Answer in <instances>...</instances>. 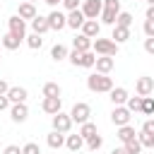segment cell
<instances>
[{
	"instance_id": "9c48e42d",
	"label": "cell",
	"mask_w": 154,
	"mask_h": 154,
	"mask_svg": "<svg viewBox=\"0 0 154 154\" xmlns=\"http://www.w3.org/2000/svg\"><path fill=\"white\" fill-rule=\"evenodd\" d=\"M41 111L48 113V116L60 113V111H63V99H60V96H43V101H41Z\"/></svg>"
},
{
	"instance_id": "484cf974",
	"label": "cell",
	"mask_w": 154,
	"mask_h": 154,
	"mask_svg": "<svg viewBox=\"0 0 154 154\" xmlns=\"http://www.w3.org/2000/svg\"><path fill=\"white\" fill-rule=\"evenodd\" d=\"M19 43H22V38H17V36H14V34H10V31L2 36V48H7V51H17V48H19Z\"/></svg>"
},
{
	"instance_id": "681fc988",
	"label": "cell",
	"mask_w": 154,
	"mask_h": 154,
	"mask_svg": "<svg viewBox=\"0 0 154 154\" xmlns=\"http://www.w3.org/2000/svg\"><path fill=\"white\" fill-rule=\"evenodd\" d=\"M147 2H149V5H152V7H154V0H147Z\"/></svg>"
},
{
	"instance_id": "f1b7e54d",
	"label": "cell",
	"mask_w": 154,
	"mask_h": 154,
	"mask_svg": "<svg viewBox=\"0 0 154 154\" xmlns=\"http://www.w3.org/2000/svg\"><path fill=\"white\" fill-rule=\"evenodd\" d=\"M94 65H96V53H94V51H87V53H82L79 67H94Z\"/></svg>"
},
{
	"instance_id": "6da1fadb",
	"label": "cell",
	"mask_w": 154,
	"mask_h": 154,
	"mask_svg": "<svg viewBox=\"0 0 154 154\" xmlns=\"http://www.w3.org/2000/svg\"><path fill=\"white\" fill-rule=\"evenodd\" d=\"M87 89L94 91V94H111V89H113V79H111L108 75H99V72H94V75L87 77Z\"/></svg>"
},
{
	"instance_id": "d6a6232c",
	"label": "cell",
	"mask_w": 154,
	"mask_h": 154,
	"mask_svg": "<svg viewBox=\"0 0 154 154\" xmlns=\"http://www.w3.org/2000/svg\"><path fill=\"white\" fill-rule=\"evenodd\" d=\"M116 26H128V29H130V26H132V14L120 10V14H118V19H116Z\"/></svg>"
},
{
	"instance_id": "4dcf8cb0",
	"label": "cell",
	"mask_w": 154,
	"mask_h": 154,
	"mask_svg": "<svg viewBox=\"0 0 154 154\" xmlns=\"http://www.w3.org/2000/svg\"><path fill=\"white\" fill-rule=\"evenodd\" d=\"M125 106H128L130 113H140V111H142V96H130Z\"/></svg>"
},
{
	"instance_id": "83f0119b",
	"label": "cell",
	"mask_w": 154,
	"mask_h": 154,
	"mask_svg": "<svg viewBox=\"0 0 154 154\" xmlns=\"http://www.w3.org/2000/svg\"><path fill=\"white\" fill-rule=\"evenodd\" d=\"M41 91H43V96H60V94H63V89H60L58 82H46Z\"/></svg>"
},
{
	"instance_id": "3957f363",
	"label": "cell",
	"mask_w": 154,
	"mask_h": 154,
	"mask_svg": "<svg viewBox=\"0 0 154 154\" xmlns=\"http://www.w3.org/2000/svg\"><path fill=\"white\" fill-rule=\"evenodd\" d=\"M91 51L96 53V55H116L118 53V43L113 41V38H94V46H91Z\"/></svg>"
},
{
	"instance_id": "277c9868",
	"label": "cell",
	"mask_w": 154,
	"mask_h": 154,
	"mask_svg": "<svg viewBox=\"0 0 154 154\" xmlns=\"http://www.w3.org/2000/svg\"><path fill=\"white\" fill-rule=\"evenodd\" d=\"M89 116H91V106L84 103V101H77V103L72 106V111H70V118H72V123H77V125H84V123L89 120Z\"/></svg>"
},
{
	"instance_id": "8d00e7d4",
	"label": "cell",
	"mask_w": 154,
	"mask_h": 154,
	"mask_svg": "<svg viewBox=\"0 0 154 154\" xmlns=\"http://www.w3.org/2000/svg\"><path fill=\"white\" fill-rule=\"evenodd\" d=\"M22 154H43V152H41V147H38L36 142H26V144L22 147Z\"/></svg>"
},
{
	"instance_id": "e575fe53",
	"label": "cell",
	"mask_w": 154,
	"mask_h": 154,
	"mask_svg": "<svg viewBox=\"0 0 154 154\" xmlns=\"http://www.w3.org/2000/svg\"><path fill=\"white\" fill-rule=\"evenodd\" d=\"M101 144H103V137H101V135H94L91 140H87V149H89V152H99Z\"/></svg>"
},
{
	"instance_id": "52a82bcc",
	"label": "cell",
	"mask_w": 154,
	"mask_h": 154,
	"mask_svg": "<svg viewBox=\"0 0 154 154\" xmlns=\"http://www.w3.org/2000/svg\"><path fill=\"white\" fill-rule=\"evenodd\" d=\"M79 10L84 12L87 19H99L101 12H103V0H84Z\"/></svg>"
},
{
	"instance_id": "f907efd6",
	"label": "cell",
	"mask_w": 154,
	"mask_h": 154,
	"mask_svg": "<svg viewBox=\"0 0 154 154\" xmlns=\"http://www.w3.org/2000/svg\"><path fill=\"white\" fill-rule=\"evenodd\" d=\"M26 2H34V5H36V2H38V0H26Z\"/></svg>"
},
{
	"instance_id": "c3c4849f",
	"label": "cell",
	"mask_w": 154,
	"mask_h": 154,
	"mask_svg": "<svg viewBox=\"0 0 154 154\" xmlns=\"http://www.w3.org/2000/svg\"><path fill=\"white\" fill-rule=\"evenodd\" d=\"M111 154H128V152H125V149H123V147H116V149H113V152H111Z\"/></svg>"
},
{
	"instance_id": "ab89813d",
	"label": "cell",
	"mask_w": 154,
	"mask_h": 154,
	"mask_svg": "<svg viewBox=\"0 0 154 154\" xmlns=\"http://www.w3.org/2000/svg\"><path fill=\"white\" fill-rule=\"evenodd\" d=\"M79 2H82V0H63V7H65L67 12H72V10H79Z\"/></svg>"
},
{
	"instance_id": "74e56055",
	"label": "cell",
	"mask_w": 154,
	"mask_h": 154,
	"mask_svg": "<svg viewBox=\"0 0 154 154\" xmlns=\"http://www.w3.org/2000/svg\"><path fill=\"white\" fill-rule=\"evenodd\" d=\"M142 31H144V36H147V38H154V19H144Z\"/></svg>"
},
{
	"instance_id": "7c38bea8",
	"label": "cell",
	"mask_w": 154,
	"mask_h": 154,
	"mask_svg": "<svg viewBox=\"0 0 154 154\" xmlns=\"http://www.w3.org/2000/svg\"><path fill=\"white\" fill-rule=\"evenodd\" d=\"M10 118H12V123H24L29 118V106L26 103H12L10 106Z\"/></svg>"
},
{
	"instance_id": "5b68a950",
	"label": "cell",
	"mask_w": 154,
	"mask_h": 154,
	"mask_svg": "<svg viewBox=\"0 0 154 154\" xmlns=\"http://www.w3.org/2000/svg\"><path fill=\"white\" fill-rule=\"evenodd\" d=\"M7 29H10V34H14L17 38L26 41V22H24L19 14H12V17L7 19Z\"/></svg>"
},
{
	"instance_id": "cb8c5ba5",
	"label": "cell",
	"mask_w": 154,
	"mask_h": 154,
	"mask_svg": "<svg viewBox=\"0 0 154 154\" xmlns=\"http://www.w3.org/2000/svg\"><path fill=\"white\" fill-rule=\"evenodd\" d=\"M111 38L120 46V43H125L128 38H130V29L128 26H113V34H111Z\"/></svg>"
},
{
	"instance_id": "bcb514c9",
	"label": "cell",
	"mask_w": 154,
	"mask_h": 154,
	"mask_svg": "<svg viewBox=\"0 0 154 154\" xmlns=\"http://www.w3.org/2000/svg\"><path fill=\"white\" fill-rule=\"evenodd\" d=\"M144 19H154V7H152V5L147 7V12H144Z\"/></svg>"
},
{
	"instance_id": "ffe728a7",
	"label": "cell",
	"mask_w": 154,
	"mask_h": 154,
	"mask_svg": "<svg viewBox=\"0 0 154 154\" xmlns=\"http://www.w3.org/2000/svg\"><path fill=\"white\" fill-rule=\"evenodd\" d=\"M65 137H67V135H63V132H55V130H51V132L46 135V144H48L51 149H60V147H65Z\"/></svg>"
},
{
	"instance_id": "ee69618b",
	"label": "cell",
	"mask_w": 154,
	"mask_h": 154,
	"mask_svg": "<svg viewBox=\"0 0 154 154\" xmlns=\"http://www.w3.org/2000/svg\"><path fill=\"white\" fill-rule=\"evenodd\" d=\"M7 91H10V84L5 79H0V96H7Z\"/></svg>"
},
{
	"instance_id": "4fadbf2b",
	"label": "cell",
	"mask_w": 154,
	"mask_h": 154,
	"mask_svg": "<svg viewBox=\"0 0 154 154\" xmlns=\"http://www.w3.org/2000/svg\"><path fill=\"white\" fill-rule=\"evenodd\" d=\"M79 34H84L87 38H99V34H101V24L96 22V19H87L84 24H82V29H79Z\"/></svg>"
},
{
	"instance_id": "7bdbcfd3",
	"label": "cell",
	"mask_w": 154,
	"mask_h": 154,
	"mask_svg": "<svg viewBox=\"0 0 154 154\" xmlns=\"http://www.w3.org/2000/svg\"><path fill=\"white\" fill-rule=\"evenodd\" d=\"M144 51L149 55H154V38H144Z\"/></svg>"
},
{
	"instance_id": "836d02e7",
	"label": "cell",
	"mask_w": 154,
	"mask_h": 154,
	"mask_svg": "<svg viewBox=\"0 0 154 154\" xmlns=\"http://www.w3.org/2000/svg\"><path fill=\"white\" fill-rule=\"evenodd\" d=\"M26 46H29L31 51H38V48L43 46V38H41L38 34H29V36H26Z\"/></svg>"
},
{
	"instance_id": "7a4b0ae2",
	"label": "cell",
	"mask_w": 154,
	"mask_h": 154,
	"mask_svg": "<svg viewBox=\"0 0 154 154\" xmlns=\"http://www.w3.org/2000/svg\"><path fill=\"white\" fill-rule=\"evenodd\" d=\"M120 14V0H103V12H101V22L108 26H116V19Z\"/></svg>"
},
{
	"instance_id": "816d5d0a",
	"label": "cell",
	"mask_w": 154,
	"mask_h": 154,
	"mask_svg": "<svg viewBox=\"0 0 154 154\" xmlns=\"http://www.w3.org/2000/svg\"><path fill=\"white\" fill-rule=\"evenodd\" d=\"M0 46H2V36H0Z\"/></svg>"
},
{
	"instance_id": "d4e9b609",
	"label": "cell",
	"mask_w": 154,
	"mask_h": 154,
	"mask_svg": "<svg viewBox=\"0 0 154 154\" xmlns=\"http://www.w3.org/2000/svg\"><path fill=\"white\" fill-rule=\"evenodd\" d=\"M77 132L84 137V142H87V140H91L94 135H99V132H96V123H91V120H87L84 125H79V130H77Z\"/></svg>"
},
{
	"instance_id": "ac0fdd59",
	"label": "cell",
	"mask_w": 154,
	"mask_h": 154,
	"mask_svg": "<svg viewBox=\"0 0 154 154\" xmlns=\"http://www.w3.org/2000/svg\"><path fill=\"white\" fill-rule=\"evenodd\" d=\"M87 22V17H84V12L82 10H72V12H67V26L70 29H82V24Z\"/></svg>"
},
{
	"instance_id": "f5cc1de1",
	"label": "cell",
	"mask_w": 154,
	"mask_h": 154,
	"mask_svg": "<svg viewBox=\"0 0 154 154\" xmlns=\"http://www.w3.org/2000/svg\"><path fill=\"white\" fill-rule=\"evenodd\" d=\"M82 2H84V0H82Z\"/></svg>"
},
{
	"instance_id": "9a60e30c",
	"label": "cell",
	"mask_w": 154,
	"mask_h": 154,
	"mask_svg": "<svg viewBox=\"0 0 154 154\" xmlns=\"http://www.w3.org/2000/svg\"><path fill=\"white\" fill-rule=\"evenodd\" d=\"M108 99H111L113 106H125L130 96H128V89H125V87H113L111 94H108Z\"/></svg>"
},
{
	"instance_id": "2e32d148",
	"label": "cell",
	"mask_w": 154,
	"mask_h": 154,
	"mask_svg": "<svg viewBox=\"0 0 154 154\" xmlns=\"http://www.w3.org/2000/svg\"><path fill=\"white\" fill-rule=\"evenodd\" d=\"M17 14H19L24 22H31V19H36V17H38V12H36V5H34V2H26V0L19 5Z\"/></svg>"
},
{
	"instance_id": "8fae6325",
	"label": "cell",
	"mask_w": 154,
	"mask_h": 154,
	"mask_svg": "<svg viewBox=\"0 0 154 154\" xmlns=\"http://www.w3.org/2000/svg\"><path fill=\"white\" fill-rule=\"evenodd\" d=\"M48 26H51V31L65 29V26H67V14H63L60 10H51V14H48Z\"/></svg>"
},
{
	"instance_id": "f546056e",
	"label": "cell",
	"mask_w": 154,
	"mask_h": 154,
	"mask_svg": "<svg viewBox=\"0 0 154 154\" xmlns=\"http://www.w3.org/2000/svg\"><path fill=\"white\" fill-rule=\"evenodd\" d=\"M142 116H154V96H142Z\"/></svg>"
},
{
	"instance_id": "db71d44e",
	"label": "cell",
	"mask_w": 154,
	"mask_h": 154,
	"mask_svg": "<svg viewBox=\"0 0 154 154\" xmlns=\"http://www.w3.org/2000/svg\"><path fill=\"white\" fill-rule=\"evenodd\" d=\"M0 60H2V58H0Z\"/></svg>"
},
{
	"instance_id": "d590c367",
	"label": "cell",
	"mask_w": 154,
	"mask_h": 154,
	"mask_svg": "<svg viewBox=\"0 0 154 154\" xmlns=\"http://www.w3.org/2000/svg\"><path fill=\"white\" fill-rule=\"evenodd\" d=\"M137 140H140V144H142V149H149V147H154V135H147V132H142V130H140V135H137Z\"/></svg>"
},
{
	"instance_id": "60d3db41",
	"label": "cell",
	"mask_w": 154,
	"mask_h": 154,
	"mask_svg": "<svg viewBox=\"0 0 154 154\" xmlns=\"http://www.w3.org/2000/svg\"><path fill=\"white\" fill-rule=\"evenodd\" d=\"M142 132H147V135H154V118H147V120L142 123Z\"/></svg>"
},
{
	"instance_id": "f35d334b",
	"label": "cell",
	"mask_w": 154,
	"mask_h": 154,
	"mask_svg": "<svg viewBox=\"0 0 154 154\" xmlns=\"http://www.w3.org/2000/svg\"><path fill=\"white\" fill-rule=\"evenodd\" d=\"M67 60H70V63H72L75 67H79V60H82V53L72 48V51H70V55H67Z\"/></svg>"
},
{
	"instance_id": "d6986e66",
	"label": "cell",
	"mask_w": 154,
	"mask_h": 154,
	"mask_svg": "<svg viewBox=\"0 0 154 154\" xmlns=\"http://www.w3.org/2000/svg\"><path fill=\"white\" fill-rule=\"evenodd\" d=\"M91 46H94V41H91V38H87L84 34H77V36L72 38V48H75V51H79V53L91 51Z\"/></svg>"
},
{
	"instance_id": "e0dca14e",
	"label": "cell",
	"mask_w": 154,
	"mask_h": 154,
	"mask_svg": "<svg viewBox=\"0 0 154 154\" xmlns=\"http://www.w3.org/2000/svg\"><path fill=\"white\" fill-rule=\"evenodd\" d=\"M7 99H10V103H26V99H29V91H26L24 87H10V91H7Z\"/></svg>"
},
{
	"instance_id": "5bb4252c",
	"label": "cell",
	"mask_w": 154,
	"mask_h": 154,
	"mask_svg": "<svg viewBox=\"0 0 154 154\" xmlns=\"http://www.w3.org/2000/svg\"><path fill=\"white\" fill-rule=\"evenodd\" d=\"M94 67H96L99 75H108V72L116 67V60H113L111 55H96V65H94Z\"/></svg>"
},
{
	"instance_id": "f6af8a7d",
	"label": "cell",
	"mask_w": 154,
	"mask_h": 154,
	"mask_svg": "<svg viewBox=\"0 0 154 154\" xmlns=\"http://www.w3.org/2000/svg\"><path fill=\"white\" fill-rule=\"evenodd\" d=\"M10 106H12V103H10V99H7V96H0V111H7Z\"/></svg>"
},
{
	"instance_id": "603a6c76",
	"label": "cell",
	"mask_w": 154,
	"mask_h": 154,
	"mask_svg": "<svg viewBox=\"0 0 154 154\" xmlns=\"http://www.w3.org/2000/svg\"><path fill=\"white\" fill-rule=\"evenodd\" d=\"M116 137L125 144V142H130V140H135L137 137V132H135V128L132 125H123V128H118V132H116Z\"/></svg>"
},
{
	"instance_id": "4316f807",
	"label": "cell",
	"mask_w": 154,
	"mask_h": 154,
	"mask_svg": "<svg viewBox=\"0 0 154 154\" xmlns=\"http://www.w3.org/2000/svg\"><path fill=\"white\" fill-rule=\"evenodd\" d=\"M67 55H70V51H67V48H65L63 43H55V46L51 48V58H53L55 63H60V60H65Z\"/></svg>"
},
{
	"instance_id": "7402d4cb",
	"label": "cell",
	"mask_w": 154,
	"mask_h": 154,
	"mask_svg": "<svg viewBox=\"0 0 154 154\" xmlns=\"http://www.w3.org/2000/svg\"><path fill=\"white\" fill-rule=\"evenodd\" d=\"M84 144H87V142H84V137H82L79 132H77V135H67V137H65V147H67L70 152H79Z\"/></svg>"
},
{
	"instance_id": "44dd1931",
	"label": "cell",
	"mask_w": 154,
	"mask_h": 154,
	"mask_svg": "<svg viewBox=\"0 0 154 154\" xmlns=\"http://www.w3.org/2000/svg\"><path fill=\"white\" fill-rule=\"evenodd\" d=\"M46 31H51V26H48V17H36V19H31V34H38V36H43Z\"/></svg>"
},
{
	"instance_id": "30bf717a",
	"label": "cell",
	"mask_w": 154,
	"mask_h": 154,
	"mask_svg": "<svg viewBox=\"0 0 154 154\" xmlns=\"http://www.w3.org/2000/svg\"><path fill=\"white\" fill-rule=\"evenodd\" d=\"M135 91H137V96H152V91H154V77H147V75L137 77Z\"/></svg>"
},
{
	"instance_id": "b9f144b4",
	"label": "cell",
	"mask_w": 154,
	"mask_h": 154,
	"mask_svg": "<svg viewBox=\"0 0 154 154\" xmlns=\"http://www.w3.org/2000/svg\"><path fill=\"white\" fill-rule=\"evenodd\" d=\"M2 154H22V147H17V144H7V147L2 149Z\"/></svg>"
},
{
	"instance_id": "1f68e13d",
	"label": "cell",
	"mask_w": 154,
	"mask_h": 154,
	"mask_svg": "<svg viewBox=\"0 0 154 154\" xmlns=\"http://www.w3.org/2000/svg\"><path fill=\"white\" fill-rule=\"evenodd\" d=\"M123 149L128 152V154H142V144H140V140L135 137V140H130V142H125L123 144Z\"/></svg>"
},
{
	"instance_id": "ba28073f",
	"label": "cell",
	"mask_w": 154,
	"mask_h": 154,
	"mask_svg": "<svg viewBox=\"0 0 154 154\" xmlns=\"http://www.w3.org/2000/svg\"><path fill=\"white\" fill-rule=\"evenodd\" d=\"M51 123H53V130H55V132L67 135V132L72 130V118H70V113H63V111H60V113H55V116H53V120H51Z\"/></svg>"
},
{
	"instance_id": "7dc6e473",
	"label": "cell",
	"mask_w": 154,
	"mask_h": 154,
	"mask_svg": "<svg viewBox=\"0 0 154 154\" xmlns=\"http://www.w3.org/2000/svg\"><path fill=\"white\" fill-rule=\"evenodd\" d=\"M43 2H46V5H51V7H53V10H55V7H58V5H60V2H63V0H43Z\"/></svg>"
},
{
	"instance_id": "8992f818",
	"label": "cell",
	"mask_w": 154,
	"mask_h": 154,
	"mask_svg": "<svg viewBox=\"0 0 154 154\" xmlns=\"http://www.w3.org/2000/svg\"><path fill=\"white\" fill-rule=\"evenodd\" d=\"M130 118H132V113L128 111V106H113V111H111V123H113L116 128L130 125Z\"/></svg>"
}]
</instances>
